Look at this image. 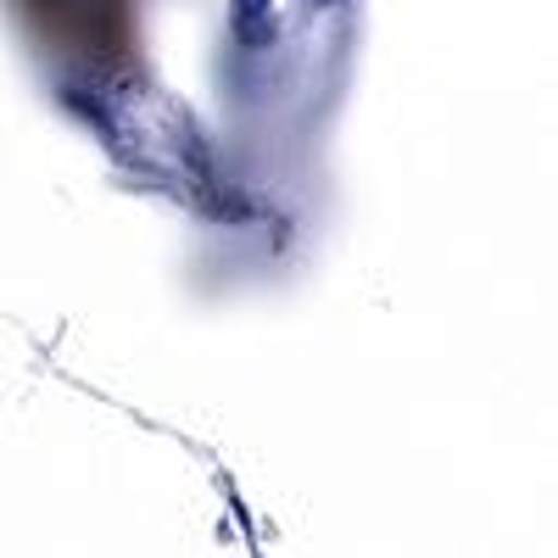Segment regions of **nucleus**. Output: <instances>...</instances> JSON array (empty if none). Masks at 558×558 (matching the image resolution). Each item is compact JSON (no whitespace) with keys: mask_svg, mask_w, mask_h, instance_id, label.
<instances>
[{"mask_svg":"<svg viewBox=\"0 0 558 558\" xmlns=\"http://www.w3.org/2000/svg\"><path fill=\"white\" fill-rule=\"evenodd\" d=\"M235 39L241 45L274 39V0H235Z\"/></svg>","mask_w":558,"mask_h":558,"instance_id":"obj_1","label":"nucleus"},{"mask_svg":"<svg viewBox=\"0 0 558 558\" xmlns=\"http://www.w3.org/2000/svg\"><path fill=\"white\" fill-rule=\"evenodd\" d=\"M318 7H341V0H318Z\"/></svg>","mask_w":558,"mask_h":558,"instance_id":"obj_2","label":"nucleus"}]
</instances>
